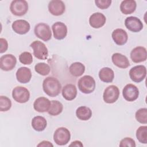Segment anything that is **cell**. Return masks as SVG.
I'll list each match as a JSON object with an SVG mask.
<instances>
[{"mask_svg": "<svg viewBox=\"0 0 147 147\" xmlns=\"http://www.w3.org/2000/svg\"><path fill=\"white\" fill-rule=\"evenodd\" d=\"M43 90L51 97L57 96L61 90V85L59 81L54 77L46 78L42 83Z\"/></svg>", "mask_w": 147, "mask_h": 147, "instance_id": "6da1fadb", "label": "cell"}, {"mask_svg": "<svg viewBox=\"0 0 147 147\" xmlns=\"http://www.w3.org/2000/svg\"><path fill=\"white\" fill-rule=\"evenodd\" d=\"M95 81L90 75H85L78 80V86L81 92L84 94H90L95 88Z\"/></svg>", "mask_w": 147, "mask_h": 147, "instance_id": "7a4b0ae2", "label": "cell"}, {"mask_svg": "<svg viewBox=\"0 0 147 147\" xmlns=\"http://www.w3.org/2000/svg\"><path fill=\"white\" fill-rule=\"evenodd\" d=\"M71 139V133L69 130L64 127L57 129L53 134V140L58 145H64L68 144Z\"/></svg>", "mask_w": 147, "mask_h": 147, "instance_id": "3957f363", "label": "cell"}, {"mask_svg": "<svg viewBox=\"0 0 147 147\" xmlns=\"http://www.w3.org/2000/svg\"><path fill=\"white\" fill-rule=\"evenodd\" d=\"M35 35L44 41H49L52 37L51 28L48 24L39 23L37 24L34 29Z\"/></svg>", "mask_w": 147, "mask_h": 147, "instance_id": "277c9868", "label": "cell"}, {"mask_svg": "<svg viewBox=\"0 0 147 147\" xmlns=\"http://www.w3.org/2000/svg\"><path fill=\"white\" fill-rule=\"evenodd\" d=\"M10 10L15 16H24L28 10V3L25 0L13 1L10 4Z\"/></svg>", "mask_w": 147, "mask_h": 147, "instance_id": "5b68a950", "label": "cell"}, {"mask_svg": "<svg viewBox=\"0 0 147 147\" xmlns=\"http://www.w3.org/2000/svg\"><path fill=\"white\" fill-rule=\"evenodd\" d=\"M33 50V55L40 60H45L48 56V51L45 45L40 41H34L30 44Z\"/></svg>", "mask_w": 147, "mask_h": 147, "instance_id": "8992f818", "label": "cell"}, {"mask_svg": "<svg viewBox=\"0 0 147 147\" xmlns=\"http://www.w3.org/2000/svg\"><path fill=\"white\" fill-rule=\"evenodd\" d=\"M12 96L17 102L24 103L29 100L30 92L26 88L22 86H17L13 90Z\"/></svg>", "mask_w": 147, "mask_h": 147, "instance_id": "52a82bcc", "label": "cell"}, {"mask_svg": "<svg viewBox=\"0 0 147 147\" xmlns=\"http://www.w3.org/2000/svg\"><path fill=\"white\" fill-rule=\"evenodd\" d=\"M119 96V90L114 85L108 86L104 91L103 98L107 103H113L117 100Z\"/></svg>", "mask_w": 147, "mask_h": 147, "instance_id": "ba28073f", "label": "cell"}, {"mask_svg": "<svg viewBox=\"0 0 147 147\" xmlns=\"http://www.w3.org/2000/svg\"><path fill=\"white\" fill-rule=\"evenodd\" d=\"M146 75V68L144 65H139L131 68L129 71L130 79L134 82H142Z\"/></svg>", "mask_w": 147, "mask_h": 147, "instance_id": "9c48e42d", "label": "cell"}, {"mask_svg": "<svg viewBox=\"0 0 147 147\" xmlns=\"http://www.w3.org/2000/svg\"><path fill=\"white\" fill-rule=\"evenodd\" d=\"M17 59L11 54H6L0 58V67L3 71H9L12 70L16 66Z\"/></svg>", "mask_w": 147, "mask_h": 147, "instance_id": "30bf717a", "label": "cell"}, {"mask_svg": "<svg viewBox=\"0 0 147 147\" xmlns=\"http://www.w3.org/2000/svg\"><path fill=\"white\" fill-rule=\"evenodd\" d=\"M122 95L126 100L133 102L138 98L139 90L135 85L133 84H127L123 89Z\"/></svg>", "mask_w": 147, "mask_h": 147, "instance_id": "8fae6325", "label": "cell"}, {"mask_svg": "<svg viewBox=\"0 0 147 147\" xmlns=\"http://www.w3.org/2000/svg\"><path fill=\"white\" fill-rule=\"evenodd\" d=\"M126 28L131 32H138L143 28V24L137 17L130 16L127 17L125 20Z\"/></svg>", "mask_w": 147, "mask_h": 147, "instance_id": "7c38bea8", "label": "cell"}, {"mask_svg": "<svg viewBox=\"0 0 147 147\" xmlns=\"http://www.w3.org/2000/svg\"><path fill=\"white\" fill-rule=\"evenodd\" d=\"M130 58L136 63L144 61L147 58V52L145 48L143 47H137L130 52Z\"/></svg>", "mask_w": 147, "mask_h": 147, "instance_id": "4fadbf2b", "label": "cell"}, {"mask_svg": "<svg viewBox=\"0 0 147 147\" xmlns=\"http://www.w3.org/2000/svg\"><path fill=\"white\" fill-rule=\"evenodd\" d=\"M49 11L53 16H59L63 14L65 10L64 3L60 0H53L48 4Z\"/></svg>", "mask_w": 147, "mask_h": 147, "instance_id": "5bb4252c", "label": "cell"}, {"mask_svg": "<svg viewBox=\"0 0 147 147\" xmlns=\"http://www.w3.org/2000/svg\"><path fill=\"white\" fill-rule=\"evenodd\" d=\"M55 38L57 40H62L64 38L67 34V27L64 23L61 22H56L52 26Z\"/></svg>", "mask_w": 147, "mask_h": 147, "instance_id": "9a60e30c", "label": "cell"}, {"mask_svg": "<svg viewBox=\"0 0 147 147\" xmlns=\"http://www.w3.org/2000/svg\"><path fill=\"white\" fill-rule=\"evenodd\" d=\"M11 26L14 32L19 34L27 33L30 28L29 23L24 20H18L14 21Z\"/></svg>", "mask_w": 147, "mask_h": 147, "instance_id": "2e32d148", "label": "cell"}, {"mask_svg": "<svg viewBox=\"0 0 147 147\" xmlns=\"http://www.w3.org/2000/svg\"><path fill=\"white\" fill-rule=\"evenodd\" d=\"M106 17L101 13H93L89 18V23L92 28L98 29L102 27L106 23Z\"/></svg>", "mask_w": 147, "mask_h": 147, "instance_id": "e0dca14e", "label": "cell"}, {"mask_svg": "<svg viewBox=\"0 0 147 147\" xmlns=\"http://www.w3.org/2000/svg\"><path fill=\"white\" fill-rule=\"evenodd\" d=\"M50 106L51 101L45 97H39L37 98L33 103L34 110L40 113L48 111Z\"/></svg>", "mask_w": 147, "mask_h": 147, "instance_id": "ac0fdd59", "label": "cell"}, {"mask_svg": "<svg viewBox=\"0 0 147 147\" xmlns=\"http://www.w3.org/2000/svg\"><path fill=\"white\" fill-rule=\"evenodd\" d=\"M112 38L117 45H123L126 43L128 39V36L125 30L118 28L113 30L112 33Z\"/></svg>", "mask_w": 147, "mask_h": 147, "instance_id": "d6986e66", "label": "cell"}, {"mask_svg": "<svg viewBox=\"0 0 147 147\" xmlns=\"http://www.w3.org/2000/svg\"><path fill=\"white\" fill-rule=\"evenodd\" d=\"M32 78V72L29 68L22 67L18 69L16 72L17 80L21 83H28Z\"/></svg>", "mask_w": 147, "mask_h": 147, "instance_id": "ffe728a7", "label": "cell"}, {"mask_svg": "<svg viewBox=\"0 0 147 147\" xmlns=\"http://www.w3.org/2000/svg\"><path fill=\"white\" fill-rule=\"evenodd\" d=\"M111 60L114 64L119 68H126L130 66V63L127 57L121 53H114L111 56Z\"/></svg>", "mask_w": 147, "mask_h": 147, "instance_id": "44dd1931", "label": "cell"}, {"mask_svg": "<svg viewBox=\"0 0 147 147\" xmlns=\"http://www.w3.org/2000/svg\"><path fill=\"white\" fill-rule=\"evenodd\" d=\"M62 95L64 98L67 100L74 99L77 95L76 87L72 84H66L63 88Z\"/></svg>", "mask_w": 147, "mask_h": 147, "instance_id": "7402d4cb", "label": "cell"}, {"mask_svg": "<svg viewBox=\"0 0 147 147\" xmlns=\"http://www.w3.org/2000/svg\"><path fill=\"white\" fill-rule=\"evenodd\" d=\"M136 2L133 0H125L122 1L120 5V10L124 14L133 13L136 9Z\"/></svg>", "mask_w": 147, "mask_h": 147, "instance_id": "603a6c76", "label": "cell"}, {"mask_svg": "<svg viewBox=\"0 0 147 147\" xmlns=\"http://www.w3.org/2000/svg\"><path fill=\"white\" fill-rule=\"evenodd\" d=\"M99 77L103 82L111 83L114 78V72L110 68L104 67L99 71Z\"/></svg>", "mask_w": 147, "mask_h": 147, "instance_id": "cb8c5ba5", "label": "cell"}, {"mask_svg": "<svg viewBox=\"0 0 147 147\" xmlns=\"http://www.w3.org/2000/svg\"><path fill=\"white\" fill-rule=\"evenodd\" d=\"M47 125V120L42 116L34 117L32 120V126L37 131H43L46 128Z\"/></svg>", "mask_w": 147, "mask_h": 147, "instance_id": "d4e9b609", "label": "cell"}, {"mask_svg": "<svg viewBox=\"0 0 147 147\" xmlns=\"http://www.w3.org/2000/svg\"><path fill=\"white\" fill-rule=\"evenodd\" d=\"M76 117L82 121H87L92 116L91 110L86 106H80L76 109Z\"/></svg>", "mask_w": 147, "mask_h": 147, "instance_id": "484cf974", "label": "cell"}, {"mask_svg": "<svg viewBox=\"0 0 147 147\" xmlns=\"http://www.w3.org/2000/svg\"><path fill=\"white\" fill-rule=\"evenodd\" d=\"M70 74L75 77H79L83 75L85 71V66L82 63L75 62L69 68Z\"/></svg>", "mask_w": 147, "mask_h": 147, "instance_id": "4316f807", "label": "cell"}, {"mask_svg": "<svg viewBox=\"0 0 147 147\" xmlns=\"http://www.w3.org/2000/svg\"><path fill=\"white\" fill-rule=\"evenodd\" d=\"M63 109V106L61 102L58 100H52L48 113L52 116H56L60 114L62 112Z\"/></svg>", "mask_w": 147, "mask_h": 147, "instance_id": "83f0119b", "label": "cell"}, {"mask_svg": "<svg viewBox=\"0 0 147 147\" xmlns=\"http://www.w3.org/2000/svg\"><path fill=\"white\" fill-rule=\"evenodd\" d=\"M136 137L140 142L147 143V126H141L136 131Z\"/></svg>", "mask_w": 147, "mask_h": 147, "instance_id": "f1b7e54d", "label": "cell"}, {"mask_svg": "<svg viewBox=\"0 0 147 147\" xmlns=\"http://www.w3.org/2000/svg\"><path fill=\"white\" fill-rule=\"evenodd\" d=\"M35 71L42 76H46L50 72L49 65L45 63H38L34 66Z\"/></svg>", "mask_w": 147, "mask_h": 147, "instance_id": "f546056e", "label": "cell"}, {"mask_svg": "<svg viewBox=\"0 0 147 147\" xmlns=\"http://www.w3.org/2000/svg\"><path fill=\"white\" fill-rule=\"evenodd\" d=\"M136 120L143 124H146L147 123V109L141 108L138 110L135 114Z\"/></svg>", "mask_w": 147, "mask_h": 147, "instance_id": "4dcf8cb0", "label": "cell"}, {"mask_svg": "<svg viewBox=\"0 0 147 147\" xmlns=\"http://www.w3.org/2000/svg\"><path fill=\"white\" fill-rule=\"evenodd\" d=\"M11 107L10 99L5 96H0V110L1 111H8Z\"/></svg>", "mask_w": 147, "mask_h": 147, "instance_id": "1f68e13d", "label": "cell"}, {"mask_svg": "<svg viewBox=\"0 0 147 147\" xmlns=\"http://www.w3.org/2000/svg\"><path fill=\"white\" fill-rule=\"evenodd\" d=\"M20 61L25 65H30L33 62V57L29 52H24L19 56Z\"/></svg>", "mask_w": 147, "mask_h": 147, "instance_id": "d6a6232c", "label": "cell"}, {"mask_svg": "<svg viewBox=\"0 0 147 147\" xmlns=\"http://www.w3.org/2000/svg\"><path fill=\"white\" fill-rule=\"evenodd\" d=\"M119 146L124 147V146H131L135 147L136 146V142L133 139L130 137H126L122 139L120 141Z\"/></svg>", "mask_w": 147, "mask_h": 147, "instance_id": "836d02e7", "label": "cell"}, {"mask_svg": "<svg viewBox=\"0 0 147 147\" xmlns=\"http://www.w3.org/2000/svg\"><path fill=\"white\" fill-rule=\"evenodd\" d=\"M95 3L98 7L101 9H107L111 3V0H95Z\"/></svg>", "mask_w": 147, "mask_h": 147, "instance_id": "e575fe53", "label": "cell"}, {"mask_svg": "<svg viewBox=\"0 0 147 147\" xmlns=\"http://www.w3.org/2000/svg\"><path fill=\"white\" fill-rule=\"evenodd\" d=\"M0 44H1L0 53H2L7 51V48H8V43L6 39L1 38H0Z\"/></svg>", "mask_w": 147, "mask_h": 147, "instance_id": "d590c367", "label": "cell"}, {"mask_svg": "<svg viewBox=\"0 0 147 147\" xmlns=\"http://www.w3.org/2000/svg\"><path fill=\"white\" fill-rule=\"evenodd\" d=\"M37 146H53V144L48 141H43L37 145Z\"/></svg>", "mask_w": 147, "mask_h": 147, "instance_id": "8d00e7d4", "label": "cell"}, {"mask_svg": "<svg viewBox=\"0 0 147 147\" xmlns=\"http://www.w3.org/2000/svg\"><path fill=\"white\" fill-rule=\"evenodd\" d=\"M70 146H83V145L82 144V143L79 141H75L74 142H72L70 145Z\"/></svg>", "mask_w": 147, "mask_h": 147, "instance_id": "74e56055", "label": "cell"}]
</instances>
